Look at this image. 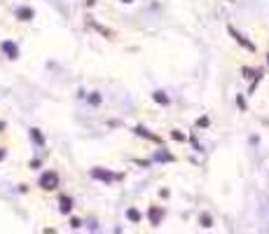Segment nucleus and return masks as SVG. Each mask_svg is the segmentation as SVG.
<instances>
[{"label": "nucleus", "mask_w": 269, "mask_h": 234, "mask_svg": "<svg viewBox=\"0 0 269 234\" xmlns=\"http://www.w3.org/2000/svg\"><path fill=\"white\" fill-rule=\"evenodd\" d=\"M243 73H246V77H248V80H253V77H260V73H253V70H250V68H243Z\"/></svg>", "instance_id": "obj_12"}, {"label": "nucleus", "mask_w": 269, "mask_h": 234, "mask_svg": "<svg viewBox=\"0 0 269 234\" xmlns=\"http://www.w3.org/2000/svg\"><path fill=\"white\" fill-rule=\"evenodd\" d=\"M136 134L138 136H143V138H148V140H155V143H159V136H155V134H150L148 129H143V127H138V129H134Z\"/></svg>", "instance_id": "obj_8"}, {"label": "nucleus", "mask_w": 269, "mask_h": 234, "mask_svg": "<svg viewBox=\"0 0 269 234\" xmlns=\"http://www.w3.org/2000/svg\"><path fill=\"white\" fill-rule=\"evenodd\" d=\"M31 138H33L38 145H42V143H45V138H42V134L38 131V129H31Z\"/></svg>", "instance_id": "obj_10"}, {"label": "nucleus", "mask_w": 269, "mask_h": 234, "mask_svg": "<svg viewBox=\"0 0 269 234\" xmlns=\"http://www.w3.org/2000/svg\"><path fill=\"white\" fill-rule=\"evenodd\" d=\"M148 218H150V222H152V225H159L161 222V208L159 206H150V213H148Z\"/></svg>", "instance_id": "obj_4"}, {"label": "nucleus", "mask_w": 269, "mask_h": 234, "mask_svg": "<svg viewBox=\"0 0 269 234\" xmlns=\"http://www.w3.org/2000/svg\"><path fill=\"white\" fill-rule=\"evenodd\" d=\"M155 101L157 103H168V96L164 92H155Z\"/></svg>", "instance_id": "obj_11"}, {"label": "nucleus", "mask_w": 269, "mask_h": 234, "mask_svg": "<svg viewBox=\"0 0 269 234\" xmlns=\"http://www.w3.org/2000/svg\"><path fill=\"white\" fill-rule=\"evenodd\" d=\"M0 160H5V150L3 147H0Z\"/></svg>", "instance_id": "obj_16"}, {"label": "nucleus", "mask_w": 269, "mask_h": 234, "mask_svg": "<svg viewBox=\"0 0 269 234\" xmlns=\"http://www.w3.org/2000/svg\"><path fill=\"white\" fill-rule=\"evenodd\" d=\"M89 101H92V103H94V106H96V103H101V96H99V94H94V96H92V99H89Z\"/></svg>", "instance_id": "obj_15"}, {"label": "nucleus", "mask_w": 269, "mask_h": 234, "mask_svg": "<svg viewBox=\"0 0 269 234\" xmlns=\"http://www.w3.org/2000/svg\"><path fill=\"white\" fill-rule=\"evenodd\" d=\"M92 176H94L96 181H106V183L122 178V176H115V174H110V171H103V169H94V171H92Z\"/></svg>", "instance_id": "obj_2"}, {"label": "nucleus", "mask_w": 269, "mask_h": 234, "mask_svg": "<svg viewBox=\"0 0 269 234\" xmlns=\"http://www.w3.org/2000/svg\"><path fill=\"white\" fill-rule=\"evenodd\" d=\"M127 215H129V220H131V222H141V213H138L136 208H129Z\"/></svg>", "instance_id": "obj_9"}, {"label": "nucleus", "mask_w": 269, "mask_h": 234, "mask_svg": "<svg viewBox=\"0 0 269 234\" xmlns=\"http://www.w3.org/2000/svg\"><path fill=\"white\" fill-rule=\"evenodd\" d=\"M17 19L31 21L33 19V10H31V7H19V10H17Z\"/></svg>", "instance_id": "obj_6"}, {"label": "nucleus", "mask_w": 269, "mask_h": 234, "mask_svg": "<svg viewBox=\"0 0 269 234\" xmlns=\"http://www.w3.org/2000/svg\"><path fill=\"white\" fill-rule=\"evenodd\" d=\"M3 52H5L10 59H17V56H19V49H17L14 42H3Z\"/></svg>", "instance_id": "obj_5"}, {"label": "nucleus", "mask_w": 269, "mask_h": 234, "mask_svg": "<svg viewBox=\"0 0 269 234\" xmlns=\"http://www.w3.org/2000/svg\"><path fill=\"white\" fill-rule=\"evenodd\" d=\"M59 206H61V213H70V208H73V199L63 194V197L59 199Z\"/></svg>", "instance_id": "obj_7"}, {"label": "nucleus", "mask_w": 269, "mask_h": 234, "mask_svg": "<svg viewBox=\"0 0 269 234\" xmlns=\"http://www.w3.org/2000/svg\"><path fill=\"white\" fill-rule=\"evenodd\" d=\"M229 33H232V38H234V40L239 42V45H243V47H246V49H250V52H255V45H253V42H248V40H246V38H243V35H239V33H236V31H234V28H232V26H229Z\"/></svg>", "instance_id": "obj_3"}, {"label": "nucleus", "mask_w": 269, "mask_h": 234, "mask_svg": "<svg viewBox=\"0 0 269 234\" xmlns=\"http://www.w3.org/2000/svg\"><path fill=\"white\" fill-rule=\"evenodd\" d=\"M40 187L47 190V192L56 190V187H59V176L54 174V171H45V174L40 176Z\"/></svg>", "instance_id": "obj_1"}, {"label": "nucleus", "mask_w": 269, "mask_h": 234, "mask_svg": "<svg viewBox=\"0 0 269 234\" xmlns=\"http://www.w3.org/2000/svg\"><path fill=\"white\" fill-rule=\"evenodd\" d=\"M202 225L204 227H211V215H206V213L202 215Z\"/></svg>", "instance_id": "obj_13"}, {"label": "nucleus", "mask_w": 269, "mask_h": 234, "mask_svg": "<svg viewBox=\"0 0 269 234\" xmlns=\"http://www.w3.org/2000/svg\"><path fill=\"white\" fill-rule=\"evenodd\" d=\"M171 138H173V140H185V134H181V131H173V134H171Z\"/></svg>", "instance_id": "obj_14"}, {"label": "nucleus", "mask_w": 269, "mask_h": 234, "mask_svg": "<svg viewBox=\"0 0 269 234\" xmlns=\"http://www.w3.org/2000/svg\"><path fill=\"white\" fill-rule=\"evenodd\" d=\"M122 3H134V0H122Z\"/></svg>", "instance_id": "obj_17"}]
</instances>
